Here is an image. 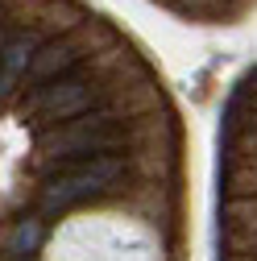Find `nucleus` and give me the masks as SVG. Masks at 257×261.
Returning a JSON list of instances; mask_svg holds the SVG:
<instances>
[{"label": "nucleus", "mask_w": 257, "mask_h": 261, "mask_svg": "<svg viewBox=\"0 0 257 261\" xmlns=\"http://www.w3.org/2000/svg\"><path fill=\"white\" fill-rule=\"evenodd\" d=\"M120 158H87L83 166H71V170H62L58 178L46 182L42 191V199H38V216H58V212H67L83 199H91V195H100L108 191L116 178H120Z\"/></svg>", "instance_id": "nucleus-1"}, {"label": "nucleus", "mask_w": 257, "mask_h": 261, "mask_svg": "<svg viewBox=\"0 0 257 261\" xmlns=\"http://www.w3.org/2000/svg\"><path fill=\"white\" fill-rule=\"evenodd\" d=\"M91 100H95V87L87 79H54L46 87H34V95L25 100V112L38 124H58V120L79 116Z\"/></svg>", "instance_id": "nucleus-3"}, {"label": "nucleus", "mask_w": 257, "mask_h": 261, "mask_svg": "<svg viewBox=\"0 0 257 261\" xmlns=\"http://www.w3.org/2000/svg\"><path fill=\"white\" fill-rule=\"evenodd\" d=\"M5 46H9V38H5V29H0V54H5Z\"/></svg>", "instance_id": "nucleus-7"}, {"label": "nucleus", "mask_w": 257, "mask_h": 261, "mask_svg": "<svg viewBox=\"0 0 257 261\" xmlns=\"http://www.w3.org/2000/svg\"><path fill=\"white\" fill-rule=\"evenodd\" d=\"M38 34H21V38H9L5 54H0V100H9L17 91V83H25L29 75V62L38 54Z\"/></svg>", "instance_id": "nucleus-4"}, {"label": "nucleus", "mask_w": 257, "mask_h": 261, "mask_svg": "<svg viewBox=\"0 0 257 261\" xmlns=\"http://www.w3.org/2000/svg\"><path fill=\"white\" fill-rule=\"evenodd\" d=\"M79 62V50L71 46V42H46V46H38V54H34V62H29V75H25V83H54V79H67V71Z\"/></svg>", "instance_id": "nucleus-5"}, {"label": "nucleus", "mask_w": 257, "mask_h": 261, "mask_svg": "<svg viewBox=\"0 0 257 261\" xmlns=\"http://www.w3.org/2000/svg\"><path fill=\"white\" fill-rule=\"evenodd\" d=\"M13 261H25V257H13Z\"/></svg>", "instance_id": "nucleus-8"}, {"label": "nucleus", "mask_w": 257, "mask_h": 261, "mask_svg": "<svg viewBox=\"0 0 257 261\" xmlns=\"http://www.w3.org/2000/svg\"><path fill=\"white\" fill-rule=\"evenodd\" d=\"M116 141H120V120L108 116V112H87L75 124L42 137V153H54V158H71V153L104 158V149H112Z\"/></svg>", "instance_id": "nucleus-2"}, {"label": "nucleus", "mask_w": 257, "mask_h": 261, "mask_svg": "<svg viewBox=\"0 0 257 261\" xmlns=\"http://www.w3.org/2000/svg\"><path fill=\"white\" fill-rule=\"evenodd\" d=\"M42 241V220H21L13 232H9V253L13 257H25V253H34Z\"/></svg>", "instance_id": "nucleus-6"}]
</instances>
